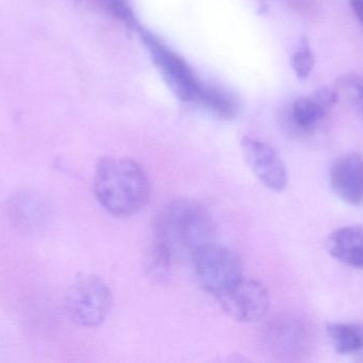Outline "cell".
I'll list each match as a JSON object with an SVG mask.
<instances>
[{
  "instance_id": "cell-1",
  "label": "cell",
  "mask_w": 363,
  "mask_h": 363,
  "mask_svg": "<svg viewBox=\"0 0 363 363\" xmlns=\"http://www.w3.org/2000/svg\"><path fill=\"white\" fill-rule=\"evenodd\" d=\"M94 192L99 204L111 215L131 217L148 204L150 180L135 160L106 156L96 168Z\"/></svg>"
},
{
  "instance_id": "cell-2",
  "label": "cell",
  "mask_w": 363,
  "mask_h": 363,
  "mask_svg": "<svg viewBox=\"0 0 363 363\" xmlns=\"http://www.w3.org/2000/svg\"><path fill=\"white\" fill-rule=\"evenodd\" d=\"M157 238L170 246L179 245L194 251L202 245L215 242L216 223L204 205L190 198L174 200L160 213L155 224Z\"/></svg>"
},
{
  "instance_id": "cell-3",
  "label": "cell",
  "mask_w": 363,
  "mask_h": 363,
  "mask_svg": "<svg viewBox=\"0 0 363 363\" xmlns=\"http://www.w3.org/2000/svg\"><path fill=\"white\" fill-rule=\"evenodd\" d=\"M112 304L110 288L97 275H78L66 293L68 315L85 327H96L104 323Z\"/></svg>"
},
{
  "instance_id": "cell-4",
  "label": "cell",
  "mask_w": 363,
  "mask_h": 363,
  "mask_svg": "<svg viewBox=\"0 0 363 363\" xmlns=\"http://www.w3.org/2000/svg\"><path fill=\"white\" fill-rule=\"evenodd\" d=\"M191 259L199 283L213 296H220L243 276L240 257L215 242L194 249Z\"/></svg>"
},
{
  "instance_id": "cell-5",
  "label": "cell",
  "mask_w": 363,
  "mask_h": 363,
  "mask_svg": "<svg viewBox=\"0 0 363 363\" xmlns=\"http://www.w3.org/2000/svg\"><path fill=\"white\" fill-rule=\"evenodd\" d=\"M138 33L150 51L153 63L177 97L183 102H196L203 83L189 64L150 32L138 29Z\"/></svg>"
},
{
  "instance_id": "cell-6",
  "label": "cell",
  "mask_w": 363,
  "mask_h": 363,
  "mask_svg": "<svg viewBox=\"0 0 363 363\" xmlns=\"http://www.w3.org/2000/svg\"><path fill=\"white\" fill-rule=\"evenodd\" d=\"M217 298L226 315L241 323L259 321L270 307L268 289L260 281L243 276Z\"/></svg>"
},
{
  "instance_id": "cell-7",
  "label": "cell",
  "mask_w": 363,
  "mask_h": 363,
  "mask_svg": "<svg viewBox=\"0 0 363 363\" xmlns=\"http://www.w3.org/2000/svg\"><path fill=\"white\" fill-rule=\"evenodd\" d=\"M243 157L262 185L274 192L287 188L288 173L281 156L268 143L251 136L241 141Z\"/></svg>"
},
{
  "instance_id": "cell-8",
  "label": "cell",
  "mask_w": 363,
  "mask_h": 363,
  "mask_svg": "<svg viewBox=\"0 0 363 363\" xmlns=\"http://www.w3.org/2000/svg\"><path fill=\"white\" fill-rule=\"evenodd\" d=\"M330 187L337 196L353 206L363 205V156L357 153L341 156L333 164Z\"/></svg>"
},
{
  "instance_id": "cell-9",
  "label": "cell",
  "mask_w": 363,
  "mask_h": 363,
  "mask_svg": "<svg viewBox=\"0 0 363 363\" xmlns=\"http://www.w3.org/2000/svg\"><path fill=\"white\" fill-rule=\"evenodd\" d=\"M336 92L330 87H320L306 97H300L292 106V119L298 129L313 130L328 111L338 102Z\"/></svg>"
},
{
  "instance_id": "cell-10",
  "label": "cell",
  "mask_w": 363,
  "mask_h": 363,
  "mask_svg": "<svg viewBox=\"0 0 363 363\" xmlns=\"http://www.w3.org/2000/svg\"><path fill=\"white\" fill-rule=\"evenodd\" d=\"M330 256L350 268L363 270V227L349 225L335 230L328 240Z\"/></svg>"
},
{
  "instance_id": "cell-11",
  "label": "cell",
  "mask_w": 363,
  "mask_h": 363,
  "mask_svg": "<svg viewBox=\"0 0 363 363\" xmlns=\"http://www.w3.org/2000/svg\"><path fill=\"white\" fill-rule=\"evenodd\" d=\"M196 102L224 119H234L239 110L238 100L230 92L204 83L201 87Z\"/></svg>"
},
{
  "instance_id": "cell-12",
  "label": "cell",
  "mask_w": 363,
  "mask_h": 363,
  "mask_svg": "<svg viewBox=\"0 0 363 363\" xmlns=\"http://www.w3.org/2000/svg\"><path fill=\"white\" fill-rule=\"evenodd\" d=\"M326 332L333 347L341 355H350L363 349V325L358 323H328Z\"/></svg>"
},
{
  "instance_id": "cell-13",
  "label": "cell",
  "mask_w": 363,
  "mask_h": 363,
  "mask_svg": "<svg viewBox=\"0 0 363 363\" xmlns=\"http://www.w3.org/2000/svg\"><path fill=\"white\" fill-rule=\"evenodd\" d=\"M174 251L172 246L163 239L155 237V240L149 247L147 253L146 270L150 278L157 283H164L169 278L172 268Z\"/></svg>"
},
{
  "instance_id": "cell-14",
  "label": "cell",
  "mask_w": 363,
  "mask_h": 363,
  "mask_svg": "<svg viewBox=\"0 0 363 363\" xmlns=\"http://www.w3.org/2000/svg\"><path fill=\"white\" fill-rule=\"evenodd\" d=\"M100 8L108 13L111 16L118 19L121 23L132 29H138L135 15L130 6L129 0H96Z\"/></svg>"
},
{
  "instance_id": "cell-15",
  "label": "cell",
  "mask_w": 363,
  "mask_h": 363,
  "mask_svg": "<svg viewBox=\"0 0 363 363\" xmlns=\"http://www.w3.org/2000/svg\"><path fill=\"white\" fill-rule=\"evenodd\" d=\"M291 65L296 76L301 79H306L315 65V57L306 38H303L298 50L294 53L291 59Z\"/></svg>"
},
{
  "instance_id": "cell-16",
  "label": "cell",
  "mask_w": 363,
  "mask_h": 363,
  "mask_svg": "<svg viewBox=\"0 0 363 363\" xmlns=\"http://www.w3.org/2000/svg\"><path fill=\"white\" fill-rule=\"evenodd\" d=\"M350 4L363 27V0H350Z\"/></svg>"
},
{
  "instance_id": "cell-17",
  "label": "cell",
  "mask_w": 363,
  "mask_h": 363,
  "mask_svg": "<svg viewBox=\"0 0 363 363\" xmlns=\"http://www.w3.org/2000/svg\"><path fill=\"white\" fill-rule=\"evenodd\" d=\"M352 107L357 109L359 111L360 114L363 117V87L362 92H360L359 95L357 96L355 100H354L353 104H352Z\"/></svg>"
}]
</instances>
